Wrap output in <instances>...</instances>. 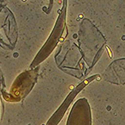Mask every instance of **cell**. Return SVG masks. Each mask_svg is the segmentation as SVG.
I'll use <instances>...</instances> for the list:
<instances>
[{"instance_id": "obj_1", "label": "cell", "mask_w": 125, "mask_h": 125, "mask_svg": "<svg viewBox=\"0 0 125 125\" xmlns=\"http://www.w3.org/2000/svg\"><path fill=\"white\" fill-rule=\"evenodd\" d=\"M65 24V7L63 8V11L62 12L59 18L57 21L56 25L54 27L53 32L48 39V41L46 42V44L45 45L43 48L42 49V51L39 52V54H37V57L36 59L33 61L32 63V67L36 66L37 64L40 63V62L44 60L51 53L53 49L55 47L57 42H58L59 37H61L62 32L63 31V27Z\"/></svg>"}, {"instance_id": "obj_2", "label": "cell", "mask_w": 125, "mask_h": 125, "mask_svg": "<svg viewBox=\"0 0 125 125\" xmlns=\"http://www.w3.org/2000/svg\"><path fill=\"white\" fill-rule=\"evenodd\" d=\"M67 125H91V114L88 101L79 99L72 107Z\"/></svg>"}, {"instance_id": "obj_3", "label": "cell", "mask_w": 125, "mask_h": 125, "mask_svg": "<svg viewBox=\"0 0 125 125\" xmlns=\"http://www.w3.org/2000/svg\"><path fill=\"white\" fill-rule=\"evenodd\" d=\"M97 77V75L96 76H91V77H89V78L88 79V80H85L84 81H83L82 83L81 84H79L78 86L76 87V89H74L73 91L72 92L71 94H69V96L67 97V98L66 99V101H65L64 102H63V104L62 105V106H60V108H59V110L58 111L56 112V114H55V115H54L53 118H52L51 120V122H52V125H55L57 123H59V119L60 118H62V115H63V114L65 113V111H66V110H67V108L68 107V106L70 105V103H71V102L72 101V99L74 98L76 96V94L79 93L80 91L82 89H84V86L85 85H87L89 82H91L93 80H94L95 78ZM50 122V123H51Z\"/></svg>"}]
</instances>
